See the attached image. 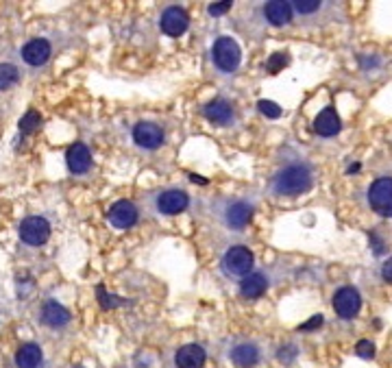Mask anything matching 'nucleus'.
Listing matches in <instances>:
<instances>
[{"instance_id": "15", "label": "nucleus", "mask_w": 392, "mask_h": 368, "mask_svg": "<svg viewBox=\"0 0 392 368\" xmlns=\"http://www.w3.org/2000/svg\"><path fill=\"white\" fill-rule=\"evenodd\" d=\"M203 113H205V118L209 122L220 125V127H227L233 120V107L222 98H216L212 102H207V105L203 107Z\"/></svg>"}, {"instance_id": "19", "label": "nucleus", "mask_w": 392, "mask_h": 368, "mask_svg": "<svg viewBox=\"0 0 392 368\" xmlns=\"http://www.w3.org/2000/svg\"><path fill=\"white\" fill-rule=\"evenodd\" d=\"M42 320L46 322L48 327H64L70 322V312L57 301H46L42 305Z\"/></svg>"}, {"instance_id": "13", "label": "nucleus", "mask_w": 392, "mask_h": 368, "mask_svg": "<svg viewBox=\"0 0 392 368\" xmlns=\"http://www.w3.org/2000/svg\"><path fill=\"white\" fill-rule=\"evenodd\" d=\"M66 164H68L70 172L83 174V172L89 170V166H92V153H89V149L85 144L77 142L66 151Z\"/></svg>"}, {"instance_id": "28", "label": "nucleus", "mask_w": 392, "mask_h": 368, "mask_svg": "<svg viewBox=\"0 0 392 368\" xmlns=\"http://www.w3.org/2000/svg\"><path fill=\"white\" fill-rule=\"evenodd\" d=\"M355 353H357L359 358L371 360V358H375V344L371 340H359L357 347H355Z\"/></svg>"}, {"instance_id": "12", "label": "nucleus", "mask_w": 392, "mask_h": 368, "mask_svg": "<svg viewBox=\"0 0 392 368\" xmlns=\"http://www.w3.org/2000/svg\"><path fill=\"white\" fill-rule=\"evenodd\" d=\"M51 44L48 39H44V37H37V39H31V42H26L24 44V48H22V59L28 64V66H44L51 59Z\"/></svg>"}, {"instance_id": "8", "label": "nucleus", "mask_w": 392, "mask_h": 368, "mask_svg": "<svg viewBox=\"0 0 392 368\" xmlns=\"http://www.w3.org/2000/svg\"><path fill=\"white\" fill-rule=\"evenodd\" d=\"M359 307H362V297H359V292L355 288H340L336 292V297H334V310L340 318L344 320H351L353 316H357L359 312Z\"/></svg>"}, {"instance_id": "9", "label": "nucleus", "mask_w": 392, "mask_h": 368, "mask_svg": "<svg viewBox=\"0 0 392 368\" xmlns=\"http://www.w3.org/2000/svg\"><path fill=\"white\" fill-rule=\"evenodd\" d=\"M133 140L138 146L146 151H155L163 144L166 136H163V129L155 122H138L133 127Z\"/></svg>"}, {"instance_id": "30", "label": "nucleus", "mask_w": 392, "mask_h": 368, "mask_svg": "<svg viewBox=\"0 0 392 368\" xmlns=\"http://www.w3.org/2000/svg\"><path fill=\"white\" fill-rule=\"evenodd\" d=\"M321 325H323V316L319 314V316H312V320L303 322V325L299 327V331H314V329H319Z\"/></svg>"}, {"instance_id": "29", "label": "nucleus", "mask_w": 392, "mask_h": 368, "mask_svg": "<svg viewBox=\"0 0 392 368\" xmlns=\"http://www.w3.org/2000/svg\"><path fill=\"white\" fill-rule=\"evenodd\" d=\"M231 0H222V3H214V5H209V16H222V13H227L231 9Z\"/></svg>"}, {"instance_id": "23", "label": "nucleus", "mask_w": 392, "mask_h": 368, "mask_svg": "<svg viewBox=\"0 0 392 368\" xmlns=\"http://www.w3.org/2000/svg\"><path fill=\"white\" fill-rule=\"evenodd\" d=\"M292 5V11H296L301 18H305V16H312V13H319L323 9V3L321 0H294Z\"/></svg>"}, {"instance_id": "2", "label": "nucleus", "mask_w": 392, "mask_h": 368, "mask_svg": "<svg viewBox=\"0 0 392 368\" xmlns=\"http://www.w3.org/2000/svg\"><path fill=\"white\" fill-rule=\"evenodd\" d=\"M255 205L249 203L247 199H222L214 205V214L220 223L233 229V231H242L253 218Z\"/></svg>"}, {"instance_id": "3", "label": "nucleus", "mask_w": 392, "mask_h": 368, "mask_svg": "<svg viewBox=\"0 0 392 368\" xmlns=\"http://www.w3.org/2000/svg\"><path fill=\"white\" fill-rule=\"evenodd\" d=\"M148 205H150V210H153L155 214L177 216V214L188 210L190 196H188L186 190L163 187V190H157V192H153V194H148Z\"/></svg>"}, {"instance_id": "26", "label": "nucleus", "mask_w": 392, "mask_h": 368, "mask_svg": "<svg viewBox=\"0 0 392 368\" xmlns=\"http://www.w3.org/2000/svg\"><path fill=\"white\" fill-rule=\"evenodd\" d=\"M258 109L264 116H268V118H279L281 116V107L277 105V102H273V100H260L258 102Z\"/></svg>"}, {"instance_id": "10", "label": "nucleus", "mask_w": 392, "mask_h": 368, "mask_svg": "<svg viewBox=\"0 0 392 368\" xmlns=\"http://www.w3.org/2000/svg\"><path fill=\"white\" fill-rule=\"evenodd\" d=\"M138 216H140V212L131 201H118L107 212V220L116 229H131L135 223H138Z\"/></svg>"}, {"instance_id": "32", "label": "nucleus", "mask_w": 392, "mask_h": 368, "mask_svg": "<svg viewBox=\"0 0 392 368\" xmlns=\"http://www.w3.org/2000/svg\"><path fill=\"white\" fill-rule=\"evenodd\" d=\"M77 368H83V366H77Z\"/></svg>"}, {"instance_id": "5", "label": "nucleus", "mask_w": 392, "mask_h": 368, "mask_svg": "<svg viewBox=\"0 0 392 368\" xmlns=\"http://www.w3.org/2000/svg\"><path fill=\"white\" fill-rule=\"evenodd\" d=\"M212 57L214 64L220 72H233L240 66V59H242V53H240V46L233 37L222 35L214 42L212 48Z\"/></svg>"}, {"instance_id": "7", "label": "nucleus", "mask_w": 392, "mask_h": 368, "mask_svg": "<svg viewBox=\"0 0 392 368\" xmlns=\"http://www.w3.org/2000/svg\"><path fill=\"white\" fill-rule=\"evenodd\" d=\"M20 238L22 242L31 244V246H39L51 238V225L46 218L42 216H28L22 220L20 225Z\"/></svg>"}, {"instance_id": "17", "label": "nucleus", "mask_w": 392, "mask_h": 368, "mask_svg": "<svg viewBox=\"0 0 392 368\" xmlns=\"http://www.w3.org/2000/svg\"><path fill=\"white\" fill-rule=\"evenodd\" d=\"M264 18L273 26H285L292 22V5L285 0H273L264 5Z\"/></svg>"}, {"instance_id": "1", "label": "nucleus", "mask_w": 392, "mask_h": 368, "mask_svg": "<svg viewBox=\"0 0 392 368\" xmlns=\"http://www.w3.org/2000/svg\"><path fill=\"white\" fill-rule=\"evenodd\" d=\"M312 187V170L308 164H301V161H294V164H288L277 170V174L270 181V190L277 196H301L305 194Z\"/></svg>"}, {"instance_id": "14", "label": "nucleus", "mask_w": 392, "mask_h": 368, "mask_svg": "<svg viewBox=\"0 0 392 368\" xmlns=\"http://www.w3.org/2000/svg\"><path fill=\"white\" fill-rule=\"evenodd\" d=\"M205 358V349L201 344H186L175 353V364L177 368H203Z\"/></svg>"}, {"instance_id": "11", "label": "nucleus", "mask_w": 392, "mask_h": 368, "mask_svg": "<svg viewBox=\"0 0 392 368\" xmlns=\"http://www.w3.org/2000/svg\"><path fill=\"white\" fill-rule=\"evenodd\" d=\"M188 24H190V18L188 13L181 9V7H168L163 13H161V31L170 37H179L188 31Z\"/></svg>"}, {"instance_id": "31", "label": "nucleus", "mask_w": 392, "mask_h": 368, "mask_svg": "<svg viewBox=\"0 0 392 368\" xmlns=\"http://www.w3.org/2000/svg\"><path fill=\"white\" fill-rule=\"evenodd\" d=\"M382 279L386 284H392V257H388L382 266Z\"/></svg>"}, {"instance_id": "6", "label": "nucleus", "mask_w": 392, "mask_h": 368, "mask_svg": "<svg viewBox=\"0 0 392 368\" xmlns=\"http://www.w3.org/2000/svg\"><path fill=\"white\" fill-rule=\"evenodd\" d=\"M368 203L375 214L392 218V179L380 176L368 190Z\"/></svg>"}, {"instance_id": "4", "label": "nucleus", "mask_w": 392, "mask_h": 368, "mask_svg": "<svg viewBox=\"0 0 392 368\" xmlns=\"http://www.w3.org/2000/svg\"><path fill=\"white\" fill-rule=\"evenodd\" d=\"M253 253L249 246L235 244L220 259V268L227 277H247L253 270Z\"/></svg>"}, {"instance_id": "21", "label": "nucleus", "mask_w": 392, "mask_h": 368, "mask_svg": "<svg viewBox=\"0 0 392 368\" xmlns=\"http://www.w3.org/2000/svg\"><path fill=\"white\" fill-rule=\"evenodd\" d=\"M42 349L33 342H26L16 353V366L18 368H37L42 364Z\"/></svg>"}, {"instance_id": "27", "label": "nucleus", "mask_w": 392, "mask_h": 368, "mask_svg": "<svg viewBox=\"0 0 392 368\" xmlns=\"http://www.w3.org/2000/svg\"><path fill=\"white\" fill-rule=\"evenodd\" d=\"M285 64H288V55H283V53H275L273 57H270V62H268V66H266V70L268 72H279Z\"/></svg>"}, {"instance_id": "25", "label": "nucleus", "mask_w": 392, "mask_h": 368, "mask_svg": "<svg viewBox=\"0 0 392 368\" xmlns=\"http://www.w3.org/2000/svg\"><path fill=\"white\" fill-rule=\"evenodd\" d=\"M98 301H100V305L105 307V310H109V307H118V305H123V299H118V297H114V294H105V288L103 286H98Z\"/></svg>"}, {"instance_id": "18", "label": "nucleus", "mask_w": 392, "mask_h": 368, "mask_svg": "<svg viewBox=\"0 0 392 368\" xmlns=\"http://www.w3.org/2000/svg\"><path fill=\"white\" fill-rule=\"evenodd\" d=\"M266 288H268V279L262 273H251V275L242 277V282H240V294L249 301L260 299L266 292Z\"/></svg>"}, {"instance_id": "22", "label": "nucleus", "mask_w": 392, "mask_h": 368, "mask_svg": "<svg viewBox=\"0 0 392 368\" xmlns=\"http://www.w3.org/2000/svg\"><path fill=\"white\" fill-rule=\"evenodd\" d=\"M39 127H42V116L35 109H28L22 116V120H20V131L24 136H31V134H35Z\"/></svg>"}, {"instance_id": "16", "label": "nucleus", "mask_w": 392, "mask_h": 368, "mask_svg": "<svg viewBox=\"0 0 392 368\" xmlns=\"http://www.w3.org/2000/svg\"><path fill=\"white\" fill-rule=\"evenodd\" d=\"M340 127H342L340 116L336 113L334 107H325L319 116H316V120H314V131L319 136H323V138L336 136L338 131H340Z\"/></svg>"}, {"instance_id": "20", "label": "nucleus", "mask_w": 392, "mask_h": 368, "mask_svg": "<svg viewBox=\"0 0 392 368\" xmlns=\"http://www.w3.org/2000/svg\"><path fill=\"white\" fill-rule=\"evenodd\" d=\"M231 362L238 368H253L255 364L260 362V349L255 347V344H251V342L238 344L231 351Z\"/></svg>"}, {"instance_id": "24", "label": "nucleus", "mask_w": 392, "mask_h": 368, "mask_svg": "<svg viewBox=\"0 0 392 368\" xmlns=\"http://www.w3.org/2000/svg\"><path fill=\"white\" fill-rule=\"evenodd\" d=\"M18 79H20V72L16 66H11V64L0 66V90H7V87H11Z\"/></svg>"}]
</instances>
